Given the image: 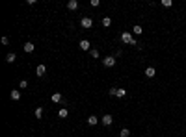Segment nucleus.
<instances>
[{
	"mask_svg": "<svg viewBox=\"0 0 186 137\" xmlns=\"http://www.w3.org/2000/svg\"><path fill=\"white\" fill-rule=\"evenodd\" d=\"M115 91H117V87H112V89H110V91H108L110 96H115Z\"/></svg>",
	"mask_w": 186,
	"mask_h": 137,
	"instance_id": "23",
	"label": "nucleus"
},
{
	"mask_svg": "<svg viewBox=\"0 0 186 137\" xmlns=\"http://www.w3.org/2000/svg\"><path fill=\"white\" fill-rule=\"evenodd\" d=\"M154 74H157V70H154L153 67H147V69H145V76H147V78H154Z\"/></svg>",
	"mask_w": 186,
	"mask_h": 137,
	"instance_id": "10",
	"label": "nucleus"
},
{
	"mask_svg": "<svg viewBox=\"0 0 186 137\" xmlns=\"http://www.w3.org/2000/svg\"><path fill=\"white\" fill-rule=\"evenodd\" d=\"M121 41H123L125 45H138L136 39L130 35V32H123V33H121Z\"/></svg>",
	"mask_w": 186,
	"mask_h": 137,
	"instance_id": "1",
	"label": "nucleus"
},
{
	"mask_svg": "<svg viewBox=\"0 0 186 137\" xmlns=\"http://www.w3.org/2000/svg\"><path fill=\"white\" fill-rule=\"evenodd\" d=\"M36 74L39 76V78H41V76H45V74H47V67H45L43 63H39V65H37V69H36Z\"/></svg>",
	"mask_w": 186,
	"mask_h": 137,
	"instance_id": "6",
	"label": "nucleus"
},
{
	"mask_svg": "<svg viewBox=\"0 0 186 137\" xmlns=\"http://www.w3.org/2000/svg\"><path fill=\"white\" fill-rule=\"evenodd\" d=\"M78 47L84 50V52H88V50H91V43L88 41V39H82V41L78 43Z\"/></svg>",
	"mask_w": 186,
	"mask_h": 137,
	"instance_id": "4",
	"label": "nucleus"
},
{
	"mask_svg": "<svg viewBox=\"0 0 186 137\" xmlns=\"http://www.w3.org/2000/svg\"><path fill=\"white\" fill-rule=\"evenodd\" d=\"M9 96H11V100H19V98H21V91H19V89H11V95H9Z\"/></svg>",
	"mask_w": 186,
	"mask_h": 137,
	"instance_id": "11",
	"label": "nucleus"
},
{
	"mask_svg": "<svg viewBox=\"0 0 186 137\" xmlns=\"http://www.w3.org/2000/svg\"><path fill=\"white\" fill-rule=\"evenodd\" d=\"M19 87H21V89H26V87H28V80H21V83H19Z\"/></svg>",
	"mask_w": 186,
	"mask_h": 137,
	"instance_id": "21",
	"label": "nucleus"
},
{
	"mask_svg": "<svg viewBox=\"0 0 186 137\" xmlns=\"http://www.w3.org/2000/svg\"><path fill=\"white\" fill-rule=\"evenodd\" d=\"M67 9H69V11L78 9V2H77V0H69V2H67Z\"/></svg>",
	"mask_w": 186,
	"mask_h": 137,
	"instance_id": "8",
	"label": "nucleus"
},
{
	"mask_svg": "<svg viewBox=\"0 0 186 137\" xmlns=\"http://www.w3.org/2000/svg\"><path fill=\"white\" fill-rule=\"evenodd\" d=\"M115 96H117V98H123V96H127V89H117V91H115Z\"/></svg>",
	"mask_w": 186,
	"mask_h": 137,
	"instance_id": "14",
	"label": "nucleus"
},
{
	"mask_svg": "<svg viewBox=\"0 0 186 137\" xmlns=\"http://www.w3.org/2000/svg\"><path fill=\"white\" fill-rule=\"evenodd\" d=\"M119 137H130V130L128 128H123L121 131H119Z\"/></svg>",
	"mask_w": 186,
	"mask_h": 137,
	"instance_id": "15",
	"label": "nucleus"
},
{
	"mask_svg": "<svg viewBox=\"0 0 186 137\" xmlns=\"http://www.w3.org/2000/svg\"><path fill=\"white\" fill-rule=\"evenodd\" d=\"M15 59H17V56H15L13 52H11V54H8V56H6V61H8V63H13V61H15Z\"/></svg>",
	"mask_w": 186,
	"mask_h": 137,
	"instance_id": "16",
	"label": "nucleus"
},
{
	"mask_svg": "<svg viewBox=\"0 0 186 137\" xmlns=\"http://www.w3.org/2000/svg\"><path fill=\"white\" fill-rule=\"evenodd\" d=\"M41 115H43V108H37L36 109V117H37V119H41Z\"/></svg>",
	"mask_w": 186,
	"mask_h": 137,
	"instance_id": "22",
	"label": "nucleus"
},
{
	"mask_svg": "<svg viewBox=\"0 0 186 137\" xmlns=\"http://www.w3.org/2000/svg\"><path fill=\"white\" fill-rule=\"evenodd\" d=\"M184 122H186V119H184Z\"/></svg>",
	"mask_w": 186,
	"mask_h": 137,
	"instance_id": "24",
	"label": "nucleus"
},
{
	"mask_svg": "<svg viewBox=\"0 0 186 137\" xmlns=\"http://www.w3.org/2000/svg\"><path fill=\"white\" fill-rule=\"evenodd\" d=\"M88 124H89V126L99 124V117H97V115H89V117H88Z\"/></svg>",
	"mask_w": 186,
	"mask_h": 137,
	"instance_id": "9",
	"label": "nucleus"
},
{
	"mask_svg": "<svg viewBox=\"0 0 186 137\" xmlns=\"http://www.w3.org/2000/svg\"><path fill=\"white\" fill-rule=\"evenodd\" d=\"M132 33H134V35H142V33H143V28L140 26V24H136V26L132 28Z\"/></svg>",
	"mask_w": 186,
	"mask_h": 137,
	"instance_id": "12",
	"label": "nucleus"
},
{
	"mask_svg": "<svg viewBox=\"0 0 186 137\" xmlns=\"http://www.w3.org/2000/svg\"><path fill=\"white\" fill-rule=\"evenodd\" d=\"M50 100H52L54 104H60V102H63V96L60 95V93H54L52 96H50Z\"/></svg>",
	"mask_w": 186,
	"mask_h": 137,
	"instance_id": "7",
	"label": "nucleus"
},
{
	"mask_svg": "<svg viewBox=\"0 0 186 137\" xmlns=\"http://www.w3.org/2000/svg\"><path fill=\"white\" fill-rule=\"evenodd\" d=\"M110 24H112V19H110V17H104V19H102V26H104V28H108Z\"/></svg>",
	"mask_w": 186,
	"mask_h": 137,
	"instance_id": "18",
	"label": "nucleus"
},
{
	"mask_svg": "<svg viewBox=\"0 0 186 137\" xmlns=\"http://www.w3.org/2000/svg\"><path fill=\"white\" fill-rule=\"evenodd\" d=\"M100 122H102L104 126H110V124L114 122V117L110 115V113H106V115H102V119H100Z\"/></svg>",
	"mask_w": 186,
	"mask_h": 137,
	"instance_id": "5",
	"label": "nucleus"
},
{
	"mask_svg": "<svg viewBox=\"0 0 186 137\" xmlns=\"http://www.w3.org/2000/svg\"><path fill=\"white\" fill-rule=\"evenodd\" d=\"M102 65L104 67H115V56H106L102 59Z\"/></svg>",
	"mask_w": 186,
	"mask_h": 137,
	"instance_id": "2",
	"label": "nucleus"
},
{
	"mask_svg": "<svg viewBox=\"0 0 186 137\" xmlns=\"http://www.w3.org/2000/svg\"><path fill=\"white\" fill-rule=\"evenodd\" d=\"M89 54H91V58H95V59L99 58V50L97 48H91V50H89Z\"/></svg>",
	"mask_w": 186,
	"mask_h": 137,
	"instance_id": "20",
	"label": "nucleus"
},
{
	"mask_svg": "<svg viewBox=\"0 0 186 137\" xmlns=\"http://www.w3.org/2000/svg\"><path fill=\"white\" fill-rule=\"evenodd\" d=\"M160 4H162L164 8H171V6H173V2H171V0H162Z\"/></svg>",
	"mask_w": 186,
	"mask_h": 137,
	"instance_id": "19",
	"label": "nucleus"
},
{
	"mask_svg": "<svg viewBox=\"0 0 186 137\" xmlns=\"http://www.w3.org/2000/svg\"><path fill=\"white\" fill-rule=\"evenodd\" d=\"M67 115H69V111H67V109H65V108H63V109H60V111H58V117H60V119H65V117H67Z\"/></svg>",
	"mask_w": 186,
	"mask_h": 137,
	"instance_id": "17",
	"label": "nucleus"
},
{
	"mask_svg": "<svg viewBox=\"0 0 186 137\" xmlns=\"http://www.w3.org/2000/svg\"><path fill=\"white\" fill-rule=\"evenodd\" d=\"M22 48H24V52H26V54H30V52H34V48H36V47H34L32 43H26Z\"/></svg>",
	"mask_w": 186,
	"mask_h": 137,
	"instance_id": "13",
	"label": "nucleus"
},
{
	"mask_svg": "<svg viewBox=\"0 0 186 137\" xmlns=\"http://www.w3.org/2000/svg\"><path fill=\"white\" fill-rule=\"evenodd\" d=\"M80 26H82V28H91V26H93L91 17H84L82 21H80Z\"/></svg>",
	"mask_w": 186,
	"mask_h": 137,
	"instance_id": "3",
	"label": "nucleus"
}]
</instances>
